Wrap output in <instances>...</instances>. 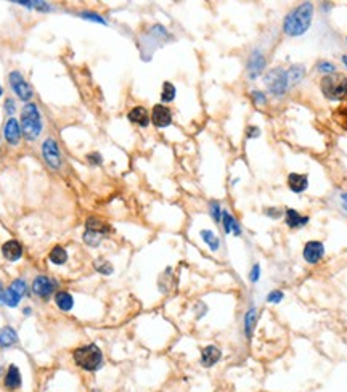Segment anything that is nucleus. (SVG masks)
I'll list each match as a JSON object with an SVG mask.
<instances>
[{
  "mask_svg": "<svg viewBox=\"0 0 347 392\" xmlns=\"http://www.w3.org/2000/svg\"><path fill=\"white\" fill-rule=\"evenodd\" d=\"M95 270L103 275H109V273H113V265L109 264L108 261L100 259V261H95Z\"/></svg>",
  "mask_w": 347,
  "mask_h": 392,
  "instance_id": "c756f323",
  "label": "nucleus"
},
{
  "mask_svg": "<svg viewBox=\"0 0 347 392\" xmlns=\"http://www.w3.org/2000/svg\"><path fill=\"white\" fill-rule=\"evenodd\" d=\"M10 84H11V89H13V92L21 98V100L28 101V100H31V98H32L31 85L24 81L23 76L18 71H13L10 74Z\"/></svg>",
  "mask_w": 347,
  "mask_h": 392,
  "instance_id": "1a4fd4ad",
  "label": "nucleus"
},
{
  "mask_svg": "<svg viewBox=\"0 0 347 392\" xmlns=\"http://www.w3.org/2000/svg\"><path fill=\"white\" fill-rule=\"evenodd\" d=\"M288 187L293 193H302L309 187V177L306 174H289L288 175Z\"/></svg>",
  "mask_w": 347,
  "mask_h": 392,
  "instance_id": "2eb2a0df",
  "label": "nucleus"
},
{
  "mask_svg": "<svg viewBox=\"0 0 347 392\" xmlns=\"http://www.w3.org/2000/svg\"><path fill=\"white\" fill-rule=\"evenodd\" d=\"M211 216H212V219L216 220V222H221L222 220V209H221V204L219 203H211Z\"/></svg>",
  "mask_w": 347,
  "mask_h": 392,
  "instance_id": "473e14b6",
  "label": "nucleus"
},
{
  "mask_svg": "<svg viewBox=\"0 0 347 392\" xmlns=\"http://www.w3.org/2000/svg\"><path fill=\"white\" fill-rule=\"evenodd\" d=\"M343 206H344V209L347 211V193L343 195Z\"/></svg>",
  "mask_w": 347,
  "mask_h": 392,
  "instance_id": "ea45409f",
  "label": "nucleus"
},
{
  "mask_svg": "<svg viewBox=\"0 0 347 392\" xmlns=\"http://www.w3.org/2000/svg\"><path fill=\"white\" fill-rule=\"evenodd\" d=\"M3 135H5V140H7L10 145H16L18 142H20L21 129H20V124H18L16 119L7 121V124H5V129H3Z\"/></svg>",
  "mask_w": 347,
  "mask_h": 392,
  "instance_id": "f3484780",
  "label": "nucleus"
},
{
  "mask_svg": "<svg viewBox=\"0 0 347 392\" xmlns=\"http://www.w3.org/2000/svg\"><path fill=\"white\" fill-rule=\"evenodd\" d=\"M48 257H50V261L53 262V264L63 265L64 262L68 261V253H66V249L62 248V246H55Z\"/></svg>",
  "mask_w": 347,
  "mask_h": 392,
  "instance_id": "a878e982",
  "label": "nucleus"
},
{
  "mask_svg": "<svg viewBox=\"0 0 347 392\" xmlns=\"http://www.w3.org/2000/svg\"><path fill=\"white\" fill-rule=\"evenodd\" d=\"M151 121L156 127H167L172 122V113L164 105H155L151 111Z\"/></svg>",
  "mask_w": 347,
  "mask_h": 392,
  "instance_id": "f8f14e48",
  "label": "nucleus"
},
{
  "mask_svg": "<svg viewBox=\"0 0 347 392\" xmlns=\"http://www.w3.org/2000/svg\"><path fill=\"white\" fill-rule=\"evenodd\" d=\"M42 155H44L45 163L53 169H58L62 166V155H60V148L53 138H47L44 145H42Z\"/></svg>",
  "mask_w": 347,
  "mask_h": 392,
  "instance_id": "0eeeda50",
  "label": "nucleus"
},
{
  "mask_svg": "<svg viewBox=\"0 0 347 392\" xmlns=\"http://www.w3.org/2000/svg\"><path fill=\"white\" fill-rule=\"evenodd\" d=\"M87 159L90 161V164H94V166H98V164H101V156H100V153H90V155L87 156Z\"/></svg>",
  "mask_w": 347,
  "mask_h": 392,
  "instance_id": "e433bc0d",
  "label": "nucleus"
},
{
  "mask_svg": "<svg viewBox=\"0 0 347 392\" xmlns=\"http://www.w3.org/2000/svg\"><path fill=\"white\" fill-rule=\"evenodd\" d=\"M314 16V5L310 2H304L293 8L288 15L284 16L283 21V31L289 37H299L309 31L312 24Z\"/></svg>",
  "mask_w": 347,
  "mask_h": 392,
  "instance_id": "f257e3e1",
  "label": "nucleus"
},
{
  "mask_svg": "<svg viewBox=\"0 0 347 392\" xmlns=\"http://www.w3.org/2000/svg\"><path fill=\"white\" fill-rule=\"evenodd\" d=\"M2 301H3V293L0 291V302H2Z\"/></svg>",
  "mask_w": 347,
  "mask_h": 392,
  "instance_id": "79ce46f5",
  "label": "nucleus"
},
{
  "mask_svg": "<svg viewBox=\"0 0 347 392\" xmlns=\"http://www.w3.org/2000/svg\"><path fill=\"white\" fill-rule=\"evenodd\" d=\"M24 291H26V283L23 280H15L13 283L10 285V288L3 293V304L8 305V307H16L18 302L21 301V297L24 296Z\"/></svg>",
  "mask_w": 347,
  "mask_h": 392,
  "instance_id": "6e6552de",
  "label": "nucleus"
},
{
  "mask_svg": "<svg viewBox=\"0 0 347 392\" xmlns=\"http://www.w3.org/2000/svg\"><path fill=\"white\" fill-rule=\"evenodd\" d=\"M320 87L328 100H343L347 97V77L334 72L321 79Z\"/></svg>",
  "mask_w": 347,
  "mask_h": 392,
  "instance_id": "20e7f679",
  "label": "nucleus"
},
{
  "mask_svg": "<svg viewBox=\"0 0 347 392\" xmlns=\"http://www.w3.org/2000/svg\"><path fill=\"white\" fill-rule=\"evenodd\" d=\"M286 72H288L289 85H296L304 77V74H306V68H304L302 65H294V66H291Z\"/></svg>",
  "mask_w": 347,
  "mask_h": 392,
  "instance_id": "393cba45",
  "label": "nucleus"
},
{
  "mask_svg": "<svg viewBox=\"0 0 347 392\" xmlns=\"http://www.w3.org/2000/svg\"><path fill=\"white\" fill-rule=\"evenodd\" d=\"M259 278H260V265L259 264H254L251 273H249V280H251L252 283H257Z\"/></svg>",
  "mask_w": 347,
  "mask_h": 392,
  "instance_id": "f704fd0d",
  "label": "nucleus"
},
{
  "mask_svg": "<svg viewBox=\"0 0 347 392\" xmlns=\"http://www.w3.org/2000/svg\"><path fill=\"white\" fill-rule=\"evenodd\" d=\"M111 229H109V225L105 224L103 220L96 219V217H89L87 222H85V233H84V241L85 244H89V246H98L101 243L103 236L106 233H109Z\"/></svg>",
  "mask_w": 347,
  "mask_h": 392,
  "instance_id": "39448f33",
  "label": "nucleus"
},
{
  "mask_svg": "<svg viewBox=\"0 0 347 392\" xmlns=\"http://www.w3.org/2000/svg\"><path fill=\"white\" fill-rule=\"evenodd\" d=\"M222 357V352L221 349H217L216 346H208L203 349V352H201V363L206 368H211V366H214L219 360Z\"/></svg>",
  "mask_w": 347,
  "mask_h": 392,
  "instance_id": "4468645a",
  "label": "nucleus"
},
{
  "mask_svg": "<svg viewBox=\"0 0 347 392\" xmlns=\"http://www.w3.org/2000/svg\"><path fill=\"white\" fill-rule=\"evenodd\" d=\"M55 286H57V283L52 280V278H48V277H44V275H40V277H37L34 280V283H32V291L37 294L39 297L42 299H47V297H50V294L55 291Z\"/></svg>",
  "mask_w": 347,
  "mask_h": 392,
  "instance_id": "9b49d317",
  "label": "nucleus"
},
{
  "mask_svg": "<svg viewBox=\"0 0 347 392\" xmlns=\"http://www.w3.org/2000/svg\"><path fill=\"white\" fill-rule=\"evenodd\" d=\"M20 386H21L20 370H18L15 365H11L10 368H8L7 376H5V388H8V389H18Z\"/></svg>",
  "mask_w": 347,
  "mask_h": 392,
  "instance_id": "412c9836",
  "label": "nucleus"
},
{
  "mask_svg": "<svg viewBox=\"0 0 347 392\" xmlns=\"http://www.w3.org/2000/svg\"><path fill=\"white\" fill-rule=\"evenodd\" d=\"M18 339V336H16V331L13 328H3L2 331H0V346L2 347H10V346H13L15 342Z\"/></svg>",
  "mask_w": 347,
  "mask_h": 392,
  "instance_id": "b1692460",
  "label": "nucleus"
},
{
  "mask_svg": "<svg viewBox=\"0 0 347 392\" xmlns=\"http://www.w3.org/2000/svg\"><path fill=\"white\" fill-rule=\"evenodd\" d=\"M23 7H29L31 10H40V11H48L50 10V5L45 3V2H24V0H20L18 2Z\"/></svg>",
  "mask_w": 347,
  "mask_h": 392,
  "instance_id": "c85d7f7f",
  "label": "nucleus"
},
{
  "mask_svg": "<svg viewBox=\"0 0 347 392\" xmlns=\"http://www.w3.org/2000/svg\"><path fill=\"white\" fill-rule=\"evenodd\" d=\"M246 135H248V138H255V137H259V135H260L259 127H254V126L248 127V129H246Z\"/></svg>",
  "mask_w": 347,
  "mask_h": 392,
  "instance_id": "4c0bfd02",
  "label": "nucleus"
},
{
  "mask_svg": "<svg viewBox=\"0 0 347 392\" xmlns=\"http://www.w3.org/2000/svg\"><path fill=\"white\" fill-rule=\"evenodd\" d=\"M316 68H318L320 72H325L326 76L334 74V72H336V68H334V65L328 63V61H321V63H318V66H316Z\"/></svg>",
  "mask_w": 347,
  "mask_h": 392,
  "instance_id": "2f4dec72",
  "label": "nucleus"
},
{
  "mask_svg": "<svg viewBox=\"0 0 347 392\" xmlns=\"http://www.w3.org/2000/svg\"><path fill=\"white\" fill-rule=\"evenodd\" d=\"M161 98H162V101H172L175 98V87L170 82H164L162 84Z\"/></svg>",
  "mask_w": 347,
  "mask_h": 392,
  "instance_id": "cd10ccee",
  "label": "nucleus"
},
{
  "mask_svg": "<svg viewBox=\"0 0 347 392\" xmlns=\"http://www.w3.org/2000/svg\"><path fill=\"white\" fill-rule=\"evenodd\" d=\"M255 322H257V310H255V307H251L245 315V334L248 336V338H251L254 327H255Z\"/></svg>",
  "mask_w": 347,
  "mask_h": 392,
  "instance_id": "4be33fe9",
  "label": "nucleus"
},
{
  "mask_svg": "<svg viewBox=\"0 0 347 392\" xmlns=\"http://www.w3.org/2000/svg\"><path fill=\"white\" fill-rule=\"evenodd\" d=\"M343 61H344V65L347 66V57H346V55H344V57H343Z\"/></svg>",
  "mask_w": 347,
  "mask_h": 392,
  "instance_id": "a19ab883",
  "label": "nucleus"
},
{
  "mask_svg": "<svg viewBox=\"0 0 347 392\" xmlns=\"http://www.w3.org/2000/svg\"><path fill=\"white\" fill-rule=\"evenodd\" d=\"M265 84L272 94L275 95H283L289 87V81H288V72L283 68H275L270 72H267L265 76Z\"/></svg>",
  "mask_w": 347,
  "mask_h": 392,
  "instance_id": "423d86ee",
  "label": "nucleus"
},
{
  "mask_svg": "<svg viewBox=\"0 0 347 392\" xmlns=\"http://www.w3.org/2000/svg\"><path fill=\"white\" fill-rule=\"evenodd\" d=\"M222 225H223V231L225 233H235V235H241V227L236 222V219L231 216L230 212L223 211L222 212Z\"/></svg>",
  "mask_w": 347,
  "mask_h": 392,
  "instance_id": "aec40b11",
  "label": "nucleus"
},
{
  "mask_svg": "<svg viewBox=\"0 0 347 392\" xmlns=\"http://www.w3.org/2000/svg\"><path fill=\"white\" fill-rule=\"evenodd\" d=\"M283 293L282 291H272L269 296H267V302H270V304H280L283 301Z\"/></svg>",
  "mask_w": 347,
  "mask_h": 392,
  "instance_id": "72a5a7b5",
  "label": "nucleus"
},
{
  "mask_svg": "<svg viewBox=\"0 0 347 392\" xmlns=\"http://www.w3.org/2000/svg\"><path fill=\"white\" fill-rule=\"evenodd\" d=\"M201 238H203V241L208 244L212 251L219 249V244H221V243H219V238L212 233L211 230H203V231H201Z\"/></svg>",
  "mask_w": 347,
  "mask_h": 392,
  "instance_id": "bb28decb",
  "label": "nucleus"
},
{
  "mask_svg": "<svg viewBox=\"0 0 347 392\" xmlns=\"http://www.w3.org/2000/svg\"><path fill=\"white\" fill-rule=\"evenodd\" d=\"M0 95H2V87H0Z\"/></svg>",
  "mask_w": 347,
  "mask_h": 392,
  "instance_id": "37998d69",
  "label": "nucleus"
},
{
  "mask_svg": "<svg viewBox=\"0 0 347 392\" xmlns=\"http://www.w3.org/2000/svg\"><path fill=\"white\" fill-rule=\"evenodd\" d=\"M21 131L26 140H35L42 131V119L39 109L32 103H28L21 113Z\"/></svg>",
  "mask_w": 347,
  "mask_h": 392,
  "instance_id": "7ed1b4c3",
  "label": "nucleus"
},
{
  "mask_svg": "<svg viewBox=\"0 0 347 392\" xmlns=\"http://www.w3.org/2000/svg\"><path fill=\"white\" fill-rule=\"evenodd\" d=\"M5 109H7V113H13L15 111V103L11 101V100H7V103H5Z\"/></svg>",
  "mask_w": 347,
  "mask_h": 392,
  "instance_id": "58836bf2",
  "label": "nucleus"
},
{
  "mask_svg": "<svg viewBox=\"0 0 347 392\" xmlns=\"http://www.w3.org/2000/svg\"><path fill=\"white\" fill-rule=\"evenodd\" d=\"M72 359H74L79 368H82L85 371H96L103 363V354L96 344L77 347L72 352Z\"/></svg>",
  "mask_w": 347,
  "mask_h": 392,
  "instance_id": "f03ea898",
  "label": "nucleus"
},
{
  "mask_svg": "<svg viewBox=\"0 0 347 392\" xmlns=\"http://www.w3.org/2000/svg\"><path fill=\"white\" fill-rule=\"evenodd\" d=\"M284 222H286V225L289 227V229H302L304 225H307L309 217L302 216V214H299L297 211L291 209V207H289V209L284 211Z\"/></svg>",
  "mask_w": 347,
  "mask_h": 392,
  "instance_id": "dca6fc26",
  "label": "nucleus"
},
{
  "mask_svg": "<svg viewBox=\"0 0 347 392\" xmlns=\"http://www.w3.org/2000/svg\"><path fill=\"white\" fill-rule=\"evenodd\" d=\"M252 100H254V103L255 105H264L265 103V95L262 94V92H252Z\"/></svg>",
  "mask_w": 347,
  "mask_h": 392,
  "instance_id": "c9c22d12",
  "label": "nucleus"
},
{
  "mask_svg": "<svg viewBox=\"0 0 347 392\" xmlns=\"http://www.w3.org/2000/svg\"><path fill=\"white\" fill-rule=\"evenodd\" d=\"M2 253L5 256V259H8V261H18L21 257V254H23V248H21V244L18 243L16 240H10V241H7L2 246Z\"/></svg>",
  "mask_w": 347,
  "mask_h": 392,
  "instance_id": "a211bd4d",
  "label": "nucleus"
},
{
  "mask_svg": "<svg viewBox=\"0 0 347 392\" xmlns=\"http://www.w3.org/2000/svg\"><path fill=\"white\" fill-rule=\"evenodd\" d=\"M302 256H304V261L307 262V264L314 265V264H318L321 261V257L325 256V246L321 241H309L306 243V246H304V251H302Z\"/></svg>",
  "mask_w": 347,
  "mask_h": 392,
  "instance_id": "9d476101",
  "label": "nucleus"
},
{
  "mask_svg": "<svg viewBox=\"0 0 347 392\" xmlns=\"http://www.w3.org/2000/svg\"><path fill=\"white\" fill-rule=\"evenodd\" d=\"M55 302L62 310H71L72 305H74V301H72V296L69 293L66 291H60L57 293V296H55Z\"/></svg>",
  "mask_w": 347,
  "mask_h": 392,
  "instance_id": "5701e85b",
  "label": "nucleus"
},
{
  "mask_svg": "<svg viewBox=\"0 0 347 392\" xmlns=\"http://www.w3.org/2000/svg\"><path fill=\"white\" fill-rule=\"evenodd\" d=\"M265 68V58H264V55L260 53L259 50H255L252 55H251V58H249L248 61V71H249V77L254 79V77H257L260 72L264 71Z\"/></svg>",
  "mask_w": 347,
  "mask_h": 392,
  "instance_id": "ddd939ff",
  "label": "nucleus"
},
{
  "mask_svg": "<svg viewBox=\"0 0 347 392\" xmlns=\"http://www.w3.org/2000/svg\"><path fill=\"white\" fill-rule=\"evenodd\" d=\"M81 18H84V20H89V21H94V23L106 24L105 18H101L100 15H96V13H92V11H82V13H81Z\"/></svg>",
  "mask_w": 347,
  "mask_h": 392,
  "instance_id": "7c9ffc66",
  "label": "nucleus"
},
{
  "mask_svg": "<svg viewBox=\"0 0 347 392\" xmlns=\"http://www.w3.org/2000/svg\"><path fill=\"white\" fill-rule=\"evenodd\" d=\"M127 118H129V121L133 122V124H138V126H142V127H147L148 122H150L148 111L143 106L132 108L130 111H129V116H127Z\"/></svg>",
  "mask_w": 347,
  "mask_h": 392,
  "instance_id": "6ab92c4d",
  "label": "nucleus"
},
{
  "mask_svg": "<svg viewBox=\"0 0 347 392\" xmlns=\"http://www.w3.org/2000/svg\"><path fill=\"white\" fill-rule=\"evenodd\" d=\"M346 40H347V39H346Z\"/></svg>",
  "mask_w": 347,
  "mask_h": 392,
  "instance_id": "c03bdc74",
  "label": "nucleus"
}]
</instances>
